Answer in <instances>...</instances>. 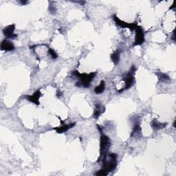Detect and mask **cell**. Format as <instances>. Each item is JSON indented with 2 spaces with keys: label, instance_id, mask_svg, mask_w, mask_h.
I'll use <instances>...</instances> for the list:
<instances>
[{
  "label": "cell",
  "instance_id": "cell-1",
  "mask_svg": "<svg viewBox=\"0 0 176 176\" xmlns=\"http://www.w3.org/2000/svg\"><path fill=\"white\" fill-rule=\"evenodd\" d=\"M117 166V155L116 153H106L103 160V169L108 173L113 171Z\"/></svg>",
  "mask_w": 176,
  "mask_h": 176
},
{
  "label": "cell",
  "instance_id": "cell-2",
  "mask_svg": "<svg viewBox=\"0 0 176 176\" xmlns=\"http://www.w3.org/2000/svg\"><path fill=\"white\" fill-rule=\"evenodd\" d=\"M73 74L77 77L80 79V82H78L76 85L78 87H84V88H89L90 86L92 81L94 79L96 76V72H91L88 74H80L78 71H74Z\"/></svg>",
  "mask_w": 176,
  "mask_h": 176
},
{
  "label": "cell",
  "instance_id": "cell-3",
  "mask_svg": "<svg viewBox=\"0 0 176 176\" xmlns=\"http://www.w3.org/2000/svg\"><path fill=\"white\" fill-rule=\"evenodd\" d=\"M135 71H136L135 67L132 66V68H131V70L128 72V73L125 75V77H124L125 86L123 89H121V90L118 91L119 93L123 92L125 89H129L130 88H132V86L134 85V83H135V79H134L133 74L134 73H135Z\"/></svg>",
  "mask_w": 176,
  "mask_h": 176
},
{
  "label": "cell",
  "instance_id": "cell-4",
  "mask_svg": "<svg viewBox=\"0 0 176 176\" xmlns=\"http://www.w3.org/2000/svg\"><path fill=\"white\" fill-rule=\"evenodd\" d=\"M111 146V140L110 138L105 134H102L100 136V155H104L107 153L109 148Z\"/></svg>",
  "mask_w": 176,
  "mask_h": 176
},
{
  "label": "cell",
  "instance_id": "cell-5",
  "mask_svg": "<svg viewBox=\"0 0 176 176\" xmlns=\"http://www.w3.org/2000/svg\"><path fill=\"white\" fill-rule=\"evenodd\" d=\"M144 42V31L141 27L137 26L136 28V37L134 41L133 46H140Z\"/></svg>",
  "mask_w": 176,
  "mask_h": 176
},
{
  "label": "cell",
  "instance_id": "cell-6",
  "mask_svg": "<svg viewBox=\"0 0 176 176\" xmlns=\"http://www.w3.org/2000/svg\"><path fill=\"white\" fill-rule=\"evenodd\" d=\"M113 19L114 21H115V23L118 25V26L122 28H129L130 30H134L137 28V26L134 24H128L127 22H125L123 21H122L119 18L117 17L116 15L113 16Z\"/></svg>",
  "mask_w": 176,
  "mask_h": 176
},
{
  "label": "cell",
  "instance_id": "cell-7",
  "mask_svg": "<svg viewBox=\"0 0 176 176\" xmlns=\"http://www.w3.org/2000/svg\"><path fill=\"white\" fill-rule=\"evenodd\" d=\"M15 29V26L14 24L9 25L7 27H5L4 29L3 30V33L4 35L8 39H14L17 37V35H16L14 33Z\"/></svg>",
  "mask_w": 176,
  "mask_h": 176
},
{
  "label": "cell",
  "instance_id": "cell-8",
  "mask_svg": "<svg viewBox=\"0 0 176 176\" xmlns=\"http://www.w3.org/2000/svg\"><path fill=\"white\" fill-rule=\"evenodd\" d=\"M41 96V93L40 90L36 91L34 94L30 95V96H27L26 99L28 100L32 103H35V105H39V99Z\"/></svg>",
  "mask_w": 176,
  "mask_h": 176
},
{
  "label": "cell",
  "instance_id": "cell-9",
  "mask_svg": "<svg viewBox=\"0 0 176 176\" xmlns=\"http://www.w3.org/2000/svg\"><path fill=\"white\" fill-rule=\"evenodd\" d=\"M1 50L3 51H13L15 50V46L13 42L7 39H4L1 43Z\"/></svg>",
  "mask_w": 176,
  "mask_h": 176
},
{
  "label": "cell",
  "instance_id": "cell-10",
  "mask_svg": "<svg viewBox=\"0 0 176 176\" xmlns=\"http://www.w3.org/2000/svg\"><path fill=\"white\" fill-rule=\"evenodd\" d=\"M105 111V107L101 104H96L94 109V111L93 114V117L94 118H98L103 113H104Z\"/></svg>",
  "mask_w": 176,
  "mask_h": 176
},
{
  "label": "cell",
  "instance_id": "cell-11",
  "mask_svg": "<svg viewBox=\"0 0 176 176\" xmlns=\"http://www.w3.org/2000/svg\"><path fill=\"white\" fill-rule=\"evenodd\" d=\"M74 125H75V123H72L69 125H62V126L54 128V130L57 131V132L58 133H62L67 132V131L69 130L70 128L73 127Z\"/></svg>",
  "mask_w": 176,
  "mask_h": 176
},
{
  "label": "cell",
  "instance_id": "cell-12",
  "mask_svg": "<svg viewBox=\"0 0 176 176\" xmlns=\"http://www.w3.org/2000/svg\"><path fill=\"white\" fill-rule=\"evenodd\" d=\"M167 125V124L164 123V122H160L158 121H156V120H153L152 123V127L153 129L158 130V129H163V128L166 127Z\"/></svg>",
  "mask_w": 176,
  "mask_h": 176
},
{
  "label": "cell",
  "instance_id": "cell-13",
  "mask_svg": "<svg viewBox=\"0 0 176 176\" xmlns=\"http://www.w3.org/2000/svg\"><path fill=\"white\" fill-rule=\"evenodd\" d=\"M141 135V128L138 123H136L134 125L133 127L132 133V137H139Z\"/></svg>",
  "mask_w": 176,
  "mask_h": 176
},
{
  "label": "cell",
  "instance_id": "cell-14",
  "mask_svg": "<svg viewBox=\"0 0 176 176\" xmlns=\"http://www.w3.org/2000/svg\"><path fill=\"white\" fill-rule=\"evenodd\" d=\"M105 89V83L104 81H102L100 82V85L96 86V87L95 88L94 92L96 94H100L104 92Z\"/></svg>",
  "mask_w": 176,
  "mask_h": 176
},
{
  "label": "cell",
  "instance_id": "cell-15",
  "mask_svg": "<svg viewBox=\"0 0 176 176\" xmlns=\"http://www.w3.org/2000/svg\"><path fill=\"white\" fill-rule=\"evenodd\" d=\"M111 59L115 65H117V64L119 63L120 61V52L116 51L115 52H114L113 54L111 55Z\"/></svg>",
  "mask_w": 176,
  "mask_h": 176
},
{
  "label": "cell",
  "instance_id": "cell-16",
  "mask_svg": "<svg viewBox=\"0 0 176 176\" xmlns=\"http://www.w3.org/2000/svg\"><path fill=\"white\" fill-rule=\"evenodd\" d=\"M48 53H49V54L50 55V57H52V59H56V58L58 57V55H57V53H56L54 50L52 48H49Z\"/></svg>",
  "mask_w": 176,
  "mask_h": 176
},
{
  "label": "cell",
  "instance_id": "cell-17",
  "mask_svg": "<svg viewBox=\"0 0 176 176\" xmlns=\"http://www.w3.org/2000/svg\"><path fill=\"white\" fill-rule=\"evenodd\" d=\"M158 76L159 77V79L160 80H163V81H168L169 80V77L168 75H167L164 73H158Z\"/></svg>",
  "mask_w": 176,
  "mask_h": 176
},
{
  "label": "cell",
  "instance_id": "cell-18",
  "mask_svg": "<svg viewBox=\"0 0 176 176\" xmlns=\"http://www.w3.org/2000/svg\"><path fill=\"white\" fill-rule=\"evenodd\" d=\"M109 173L107 171H105V169H102L101 170H100V171H98L96 174H95V175H108Z\"/></svg>",
  "mask_w": 176,
  "mask_h": 176
},
{
  "label": "cell",
  "instance_id": "cell-19",
  "mask_svg": "<svg viewBox=\"0 0 176 176\" xmlns=\"http://www.w3.org/2000/svg\"><path fill=\"white\" fill-rule=\"evenodd\" d=\"M49 9H50V11L51 13L54 14L56 13V8H55V7L53 6H50Z\"/></svg>",
  "mask_w": 176,
  "mask_h": 176
},
{
  "label": "cell",
  "instance_id": "cell-20",
  "mask_svg": "<svg viewBox=\"0 0 176 176\" xmlns=\"http://www.w3.org/2000/svg\"><path fill=\"white\" fill-rule=\"evenodd\" d=\"M21 3L22 4H28V2H23L22 1V2H21Z\"/></svg>",
  "mask_w": 176,
  "mask_h": 176
}]
</instances>
